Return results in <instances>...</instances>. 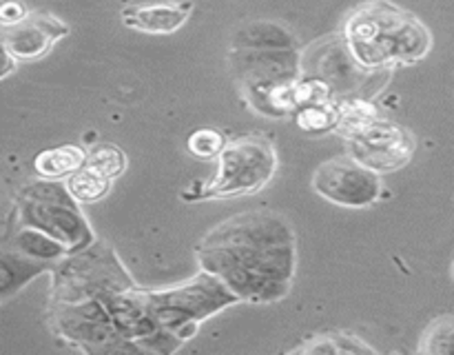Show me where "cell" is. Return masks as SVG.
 <instances>
[{"mask_svg": "<svg viewBox=\"0 0 454 355\" xmlns=\"http://www.w3.org/2000/svg\"><path fill=\"white\" fill-rule=\"evenodd\" d=\"M200 266L217 275L239 302L275 304L297 271V238L273 209H251L208 231L195 248Z\"/></svg>", "mask_w": 454, "mask_h": 355, "instance_id": "cell-1", "label": "cell"}, {"mask_svg": "<svg viewBox=\"0 0 454 355\" xmlns=\"http://www.w3.org/2000/svg\"><path fill=\"white\" fill-rule=\"evenodd\" d=\"M344 43L366 71H390L415 65L433 47L430 31L419 18L390 0H366L348 13Z\"/></svg>", "mask_w": 454, "mask_h": 355, "instance_id": "cell-2", "label": "cell"}, {"mask_svg": "<svg viewBox=\"0 0 454 355\" xmlns=\"http://www.w3.org/2000/svg\"><path fill=\"white\" fill-rule=\"evenodd\" d=\"M136 293L158 327L162 340L167 342L168 353L191 340L198 333L200 324L239 302V297L217 275L204 269L171 288H160V291L136 288Z\"/></svg>", "mask_w": 454, "mask_h": 355, "instance_id": "cell-3", "label": "cell"}, {"mask_svg": "<svg viewBox=\"0 0 454 355\" xmlns=\"http://www.w3.org/2000/svg\"><path fill=\"white\" fill-rule=\"evenodd\" d=\"M231 69L260 114H293V87L304 75L300 49H231Z\"/></svg>", "mask_w": 454, "mask_h": 355, "instance_id": "cell-4", "label": "cell"}, {"mask_svg": "<svg viewBox=\"0 0 454 355\" xmlns=\"http://www.w3.org/2000/svg\"><path fill=\"white\" fill-rule=\"evenodd\" d=\"M13 217L16 226L43 231L65 244L69 256L96 242L91 225L78 209V200L69 193L67 185H60L58 180L40 178L38 182L22 186L16 198Z\"/></svg>", "mask_w": 454, "mask_h": 355, "instance_id": "cell-5", "label": "cell"}, {"mask_svg": "<svg viewBox=\"0 0 454 355\" xmlns=\"http://www.w3.org/2000/svg\"><path fill=\"white\" fill-rule=\"evenodd\" d=\"M217 162L215 178L193 191V195H184V200H226L257 193L273 180L279 160L269 138L251 133L226 142Z\"/></svg>", "mask_w": 454, "mask_h": 355, "instance_id": "cell-6", "label": "cell"}, {"mask_svg": "<svg viewBox=\"0 0 454 355\" xmlns=\"http://www.w3.org/2000/svg\"><path fill=\"white\" fill-rule=\"evenodd\" d=\"M136 287L131 275L105 242L62 257L51 271V302H84Z\"/></svg>", "mask_w": 454, "mask_h": 355, "instance_id": "cell-7", "label": "cell"}, {"mask_svg": "<svg viewBox=\"0 0 454 355\" xmlns=\"http://www.w3.org/2000/svg\"><path fill=\"white\" fill-rule=\"evenodd\" d=\"M49 320L56 335L89 353L140 351L120 333L102 297L84 302H51Z\"/></svg>", "mask_w": 454, "mask_h": 355, "instance_id": "cell-8", "label": "cell"}, {"mask_svg": "<svg viewBox=\"0 0 454 355\" xmlns=\"http://www.w3.org/2000/svg\"><path fill=\"white\" fill-rule=\"evenodd\" d=\"M341 136L348 142L350 155L377 173L397 171L411 162L415 154V136L402 124L381 120L380 115L348 129Z\"/></svg>", "mask_w": 454, "mask_h": 355, "instance_id": "cell-9", "label": "cell"}, {"mask_svg": "<svg viewBox=\"0 0 454 355\" xmlns=\"http://www.w3.org/2000/svg\"><path fill=\"white\" fill-rule=\"evenodd\" d=\"M313 189L328 202L366 209L381 198L380 173L350 158H331L313 173Z\"/></svg>", "mask_w": 454, "mask_h": 355, "instance_id": "cell-10", "label": "cell"}, {"mask_svg": "<svg viewBox=\"0 0 454 355\" xmlns=\"http://www.w3.org/2000/svg\"><path fill=\"white\" fill-rule=\"evenodd\" d=\"M67 34L69 27L60 18L44 12L27 13L18 25L3 27V51L12 53L18 62L40 60Z\"/></svg>", "mask_w": 454, "mask_h": 355, "instance_id": "cell-11", "label": "cell"}, {"mask_svg": "<svg viewBox=\"0 0 454 355\" xmlns=\"http://www.w3.org/2000/svg\"><path fill=\"white\" fill-rule=\"evenodd\" d=\"M193 9L191 3H153V4H131L122 9V22L142 34L167 36L180 29Z\"/></svg>", "mask_w": 454, "mask_h": 355, "instance_id": "cell-12", "label": "cell"}, {"mask_svg": "<svg viewBox=\"0 0 454 355\" xmlns=\"http://www.w3.org/2000/svg\"><path fill=\"white\" fill-rule=\"evenodd\" d=\"M231 49H297V40L279 22L248 20L233 31Z\"/></svg>", "mask_w": 454, "mask_h": 355, "instance_id": "cell-13", "label": "cell"}, {"mask_svg": "<svg viewBox=\"0 0 454 355\" xmlns=\"http://www.w3.org/2000/svg\"><path fill=\"white\" fill-rule=\"evenodd\" d=\"M87 151L78 145H62L53 149H44L35 155L34 169L44 180H60L69 178L78 169L87 164Z\"/></svg>", "mask_w": 454, "mask_h": 355, "instance_id": "cell-14", "label": "cell"}, {"mask_svg": "<svg viewBox=\"0 0 454 355\" xmlns=\"http://www.w3.org/2000/svg\"><path fill=\"white\" fill-rule=\"evenodd\" d=\"M291 353H375L371 344L362 340L359 335L348 331H324L317 335H310L309 340L301 342L300 346L291 349Z\"/></svg>", "mask_w": 454, "mask_h": 355, "instance_id": "cell-15", "label": "cell"}, {"mask_svg": "<svg viewBox=\"0 0 454 355\" xmlns=\"http://www.w3.org/2000/svg\"><path fill=\"white\" fill-rule=\"evenodd\" d=\"M65 185L78 202H98V200L109 193L111 178L84 164L82 169H78V171L67 178Z\"/></svg>", "mask_w": 454, "mask_h": 355, "instance_id": "cell-16", "label": "cell"}, {"mask_svg": "<svg viewBox=\"0 0 454 355\" xmlns=\"http://www.w3.org/2000/svg\"><path fill=\"white\" fill-rule=\"evenodd\" d=\"M340 100L331 102H315V105L300 106L295 111V122L301 131L309 133H324L337 129L340 124Z\"/></svg>", "mask_w": 454, "mask_h": 355, "instance_id": "cell-17", "label": "cell"}, {"mask_svg": "<svg viewBox=\"0 0 454 355\" xmlns=\"http://www.w3.org/2000/svg\"><path fill=\"white\" fill-rule=\"evenodd\" d=\"M419 353L454 355V315H439L419 337Z\"/></svg>", "mask_w": 454, "mask_h": 355, "instance_id": "cell-18", "label": "cell"}, {"mask_svg": "<svg viewBox=\"0 0 454 355\" xmlns=\"http://www.w3.org/2000/svg\"><path fill=\"white\" fill-rule=\"evenodd\" d=\"M87 167L96 169V171L105 173L106 178H118L120 173L127 169V155L120 146L115 145H100L87 155Z\"/></svg>", "mask_w": 454, "mask_h": 355, "instance_id": "cell-19", "label": "cell"}, {"mask_svg": "<svg viewBox=\"0 0 454 355\" xmlns=\"http://www.w3.org/2000/svg\"><path fill=\"white\" fill-rule=\"evenodd\" d=\"M186 146H189V151L195 155V158H202V160L220 158V154L226 146V138L222 136L217 129L204 127L191 133L189 140H186Z\"/></svg>", "mask_w": 454, "mask_h": 355, "instance_id": "cell-20", "label": "cell"}, {"mask_svg": "<svg viewBox=\"0 0 454 355\" xmlns=\"http://www.w3.org/2000/svg\"><path fill=\"white\" fill-rule=\"evenodd\" d=\"M27 13L29 12H27L18 0H7V3H3V7H0V25L3 27L18 25L20 20H25Z\"/></svg>", "mask_w": 454, "mask_h": 355, "instance_id": "cell-21", "label": "cell"}, {"mask_svg": "<svg viewBox=\"0 0 454 355\" xmlns=\"http://www.w3.org/2000/svg\"><path fill=\"white\" fill-rule=\"evenodd\" d=\"M13 65H18V60H16V58L12 56V53H7V51H4V67H3V78H7V75L12 74Z\"/></svg>", "mask_w": 454, "mask_h": 355, "instance_id": "cell-22", "label": "cell"}, {"mask_svg": "<svg viewBox=\"0 0 454 355\" xmlns=\"http://www.w3.org/2000/svg\"><path fill=\"white\" fill-rule=\"evenodd\" d=\"M452 278H454V264H452Z\"/></svg>", "mask_w": 454, "mask_h": 355, "instance_id": "cell-23", "label": "cell"}]
</instances>
